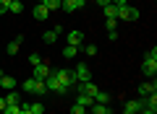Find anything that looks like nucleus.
Returning a JSON list of instances; mask_svg holds the SVG:
<instances>
[{"label": "nucleus", "mask_w": 157, "mask_h": 114, "mask_svg": "<svg viewBox=\"0 0 157 114\" xmlns=\"http://www.w3.org/2000/svg\"><path fill=\"white\" fill-rule=\"evenodd\" d=\"M141 73H144V78H155L157 75V47H152L149 52H147L144 62H141Z\"/></svg>", "instance_id": "f257e3e1"}, {"label": "nucleus", "mask_w": 157, "mask_h": 114, "mask_svg": "<svg viewBox=\"0 0 157 114\" xmlns=\"http://www.w3.org/2000/svg\"><path fill=\"white\" fill-rule=\"evenodd\" d=\"M115 18H126V21H136L139 18V8L128 5V3H123V5H118V16Z\"/></svg>", "instance_id": "f03ea898"}, {"label": "nucleus", "mask_w": 157, "mask_h": 114, "mask_svg": "<svg viewBox=\"0 0 157 114\" xmlns=\"http://www.w3.org/2000/svg\"><path fill=\"white\" fill-rule=\"evenodd\" d=\"M45 86H47V91H55V93H60V96H68V88L63 86V83L58 81V78L52 75V73L45 78Z\"/></svg>", "instance_id": "7ed1b4c3"}, {"label": "nucleus", "mask_w": 157, "mask_h": 114, "mask_svg": "<svg viewBox=\"0 0 157 114\" xmlns=\"http://www.w3.org/2000/svg\"><path fill=\"white\" fill-rule=\"evenodd\" d=\"M52 75H55V78H58V81H60L66 88L76 86V75H73V70H52Z\"/></svg>", "instance_id": "20e7f679"}, {"label": "nucleus", "mask_w": 157, "mask_h": 114, "mask_svg": "<svg viewBox=\"0 0 157 114\" xmlns=\"http://www.w3.org/2000/svg\"><path fill=\"white\" fill-rule=\"evenodd\" d=\"M73 75H76V83H86V81H92V73H89V65H86V62H78L76 70H73Z\"/></svg>", "instance_id": "39448f33"}, {"label": "nucleus", "mask_w": 157, "mask_h": 114, "mask_svg": "<svg viewBox=\"0 0 157 114\" xmlns=\"http://www.w3.org/2000/svg\"><path fill=\"white\" fill-rule=\"evenodd\" d=\"M50 65H47V62H39V65H34V73H32V78L34 81H45L47 75H50Z\"/></svg>", "instance_id": "423d86ee"}, {"label": "nucleus", "mask_w": 157, "mask_h": 114, "mask_svg": "<svg viewBox=\"0 0 157 114\" xmlns=\"http://www.w3.org/2000/svg\"><path fill=\"white\" fill-rule=\"evenodd\" d=\"M97 91H100V88H97L92 81H86V83H76V93H86L89 98H94V93H97Z\"/></svg>", "instance_id": "0eeeda50"}, {"label": "nucleus", "mask_w": 157, "mask_h": 114, "mask_svg": "<svg viewBox=\"0 0 157 114\" xmlns=\"http://www.w3.org/2000/svg\"><path fill=\"white\" fill-rule=\"evenodd\" d=\"M149 93H157V83H155V78H152V81H144L139 86V96L144 98V96H149Z\"/></svg>", "instance_id": "6e6552de"}, {"label": "nucleus", "mask_w": 157, "mask_h": 114, "mask_svg": "<svg viewBox=\"0 0 157 114\" xmlns=\"http://www.w3.org/2000/svg\"><path fill=\"white\" fill-rule=\"evenodd\" d=\"M68 44H71V47H81V44H84V34L78 31V29L68 31Z\"/></svg>", "instance_id": "1a4fd4ad"}, {"label": "nucleus", "mask_w": 157, "mask_h": 114, "mask_svg": "<svg viewBox=\"0 0 157 114\" xmlns=\"http://www.w3.org/2000/svg\"><path fill=\"white\" fill-rule=\"evenodd\" d=\"M21 42H24V36H13L11 42L6 44V52H8V54H16V52H18V47H21Z\"/></svg>", "instance_id": "9d476101"}, {"label": "nucleus", "mask_w": 157, "mask_h": 114, "mask_svg": "<svg viewBox=\"0 0 157 114\" xmlns=\"http://www.w3.org/2000/svg\"><path fill=\"white\" fill-rule=\"evenodd\" d=\"M32 16L37 18V21H45V18L50 16V11H47V8L42 5V3H39V5H34V11H32Z\"/></svg>", "instance_id": "9b49d317"}, {"label": "nucleus", "mask_w": 157, "mask_h": 114, "mask_svg": "<svg viewBox=\"0 0 157 114\" xmlns=\"http://www.w3.org/2000/svg\"><path fill=\"white\" fill-rule=\"evenodd\" d=\"M92 112L89 114H113V109H110V104H92Z\"/></svg>", "instance_id": "f8f14e48"}, {"label": "nucleus", "mask_w": 157, "mask_h": 114, "mask_svg": "<svg viewBox=\"0 0 157 114\" xmlns=\"http://www.w3.org/2000/svg\"><path fill=\"white\" fill-rule=\"evenodd\" d=\"M141 109V101H126L123 104V114H139Z\"/></svg>", "instance_id": "ddd939ff"}, {"label": "nucleus", "mask_w": 157, "mask_h": 114, "mask_svg": "<svg viewBox=\"0 0 157 114\" xmlns=\"http://www.w3.org/2000/svg\"><path fill=\"white\" fill-rule=\"evenodd\" d=\"M0 86L6 88V91H13V88H16L18 83H16V78H11V75H3V78H0Z\"/></svg>", "instance_id": "4468645a"}, {"label": "nucleus", "mask_w": 157, "mask_h": 114, "mask_svg": "<svg viewBox=\"0 0 157 114\" xmlns=\"http://www.w3.org/2000/svg\"><path fill=\"white\" fill-rule=\"evenodd\" d=\"M78 8L81 5H78L76 0H63L60 3V11H66V13H73V11H78Z\"/></svg>", "instance_id": "2eb2a0df"}, {"label": "nucleus", "mask_w": 157, "mask_h": 114, "mask_svg": "<svg viewBox=\"0 0 157 114\" xmlns=\"http://www.w3.org/2000/svg\"><path fill=\"white\" fill-rule=\"evenodd\" d=\"M6 104H13V106H18L21 104V93L13 88V91H8V96H6Z\"/></svg>", "instance_id": "dca6fc26"}, {"label": "nucleus", "mask_w": 157, "mask_h": 114, "mask_svg": "<svg viewBox=\"0 0 157 114\" xmlns=\"http://www.w3.org/2000/svg\"><path fill=\"white\" fill-rule=\"evenodd\" d=\"M76 104H81L84 109H89L92 104H94V98H89L86 93H76Z\"/></svg>", "instance_id": "f3484780"}, {"label": "nucleus", "mask_w": 157, "mask_h": 114, "mask_svg": "<svg viewBox=\"0 0 157 114\" xmlns=\"http://www.w3.org/2000/svg\"><path fill=\"white\" fill-rule=\"evenodd\" d=\"M39 3H42L47 11H60V3H63V0H39Z\"/></svg>", "instance_id": "a211bd4d"}, {"label": "nucleus", "mask_w": 157, "mask_h": 114, "mask_svg": "<svg viewBox=\"0 0 157 114\" xmlns=\"http://www.w3.org/2000/svg\"><path fill=\"white\" fill-rule=\"evenodd\" d=\"M102 11H105L107 18H115V16H118V5H115V3H107V5H102Z\"/></svg>", "instance_id": "6ab92c4d"}, {"label": "nucleus", "mask_w": 157, "mask_h": 114, "mask_svg": "<svg viewBox=\"0 0 157 114\" xmlns=\"http://www.w3.org/2000/svg\"><path fill=\"white\" fill-rule=\"evenodd\" d=\"M34 86H37V81H34V78H26V81L21 83V91L24 93H34Z\"/></svg>", "instance_id": "aec40b11"}, {"label": "nucleus", "mask_w": 157, "mask_h": 114, "mask_svg": "<svg viewBox=\"0 0 157 114\" xmlns=\"http://www.w3.org/2000/svg\"><path fill=\"white\" fill-rule=\"evenodd\" d=\"M26 106H29V112H32V114H45V106H42L39 101H32V104L26 101Z\"/></svg>", "instance_id": "412c9836"}, {"label": "nucleus", "mask_w": 157, "mask_h": 114, "mask_svg": "<svg viewBox=\"0 0 157 114\" xmlns=\"http://www.w3.org/2000/svg\"><path fill=\"white\" fill-rule=\"evenodd\" d=\"M94 104H110V93L97 91V93H94Z\"/></svg>", "instance_id": "4be33fe9"}, {"label": "nucleus", "mask_w": 157, "mask_h": 114, "mask_svg": "<svg viewBox=\"0 0 157 114\" xmlns=\"http://www.w3.org/2000/svg\"><path fill=\"white\" fill-rule=\"evenodd\" d=\"M78 52H84L86 57H94V54H97V47H94V44H84V47H78Z\"/></svg>", "instance_id": "5701e85b"}, {"label": "nucleus", "mask_w": 157, "mask_h": 114, "mask_svg": "<svg viewBox=\"0 0 157 114\" xmlns=\"http://www.w3.org/2000/svg\"><path fill=\"white\" fill-rule=\"evenodd\" d=\"M45 93H47L45 81H37V86H34V96H45Z\"/></svg>", "instance_id": "b1692460"}, {"label": "nucleus", "mask_w": 157, "mask_h": 114, "mask_svg": "<svg viewBox=\"0 0 157 114\" xmlns=\"http://www.w3.org/2000/svg\"><path fill=\"white\" fill-rule=\"evenodd\" d=\"M55 39H58L55 31H45V34H42V42H45V44H55Z\"/></svg>", "instance_id": "393cba45"}, {"label": "nucleus", "mask_w": 157, "mask_h": 114, "mask_svg": "<svg viewBox=\"0 0 157 114\" xmlns=\"http://www.w3.org/2000/svg\"><path fill=\"white\" fill-rule=\"evenodd\" d=\"M78 54V47H71V44H66V49H63V57H76Z\"/></svg>", "instance_id": "a878e982"}, {"label": "nucleus", "mask_w": 157, "mask_h": 114, "mask_svg": "<svg viewBox=\"0 0 157 114\" xmlns=\"http://www.w3.org/2000/svg\"><path fill=\"white\" fill-rule=\"evenodd\" d=\"M11 11V0H0V16H6Z\"/></svg>", "instance_id": "bb28decb"}, {"label": "nucleus", "mask_w": 157, "mask_h": 114, "mask_svg": "<svg viewBox=\"0 0 157 114\" xmlns=\"http://www.w3.org/2000/svg\"><path fill=\"white\" fill-rule=\"evenodd\" d=\"M21 112V104H18V106H13V104H8L6 109H3V114H18Z\"/></svg>", "instance_id": "cd10ccee"}, {"label": "nucleus", "mask_w": 157, "mask_h": 114, "mask_svg": "<svg viewBox=\"0 0 157 114\" xmlns=\"http://www.w3.org/2000/svg\"><path fill=\"white\" fill-rule=\"evenodd\" d=\"M105 26H107V31H115V26H118V18H107V21H105Z\"/></svg>", "instance_id": "c85d7f7f"}, {"label": "nucleus", "mask_w": 157, "mask_h": 114, "mask_svg": "<svg viewBox=\"0 0 157 114\" xmlns=\"http://www.w3.org/2000/svg\"><path fill=\"white\" fill-rule=\"evenodd\" d=\"M24 11V3H11V11L8 13H21Z\"/></svg>", "instance_id": "c756f323"}, {"label": "nucleus", "mask_w": 157, "mask_h": 114, "mask_svg": "<svg viewBox=\"0 0 157 114\" xmlns=\"http://www.w3.org/2000/svg\"><path fill=\"white\" fill-rule=\"evenodd\" d=\"M84 112H86V109L81 106V104H73V106H71V114H84Z\"/></svg>", "instance_id": "7c9ffc66"}, {"label": "nucleus", "mask_w": 157, "mask_h": 114, "mask_svg": "<svg viewBox=\"0 0 157 114\" xmlns=\"http://www.w3.org/2000/svg\"><path fill=\"white\" fill-rule=\"evenodd\" d=\"M29 62H32V65H39V62H42V57H39V54H32V57H29Z\"/></svg>", "instance_id": "2f4dec72"}, {"label": "nucleus", "mask_w": 157, "mask_h": 114, "mask_svg": "<svg viewBox=\"0 0 157 114\" xmlns=\"http://www.w3.org/2000/svg\"><path fill=\"white\" fill-rule=\"evenodd\" d=\"M139 114H157V109H144V106H141Z\"/></svg>", "instance_id": "473e14b6"}, {"label": "nucleus", "mask_w": 157, "mask_h": 114, "mask_svg": "<svg viewBox=\"0 0 157 114\" xmlns=\"http://www.w3.org/2000/svg\"><path fill=\"white\" fill-rule=\"evenodd\" d=\"M18 114H32V112H29V106H26V101H21V112H18Z\"/></svg>", "instance_id": "72a5a7b5"}, {"label": "nucleus", "mask_w": 157, "mask_h": 114, "mask_svg": "<svg viewBox=\"0 0 157 114\" xmlns=\"http://www.w3.org/2000/svg\"><path fill=\"white\" fill-rule=\"evenodd\" d=\"M6 106H8V104H6V98H0V112H3Z\"/></svg>", "instance_id": "f704fd0d"}, {"label": "nucleus", "mask_w": 157, "mask_h": 114, "mask_svg": "<svg viewBox=\"0 0 157 114\" xmlns=\"http://www.w3.org/2000/svg\"><path fill=\"white\" fill-rule=\"evenodd\" d=\"M113 3H115V5H123V3H128V0H113Z\"/></svg>", "instance_id": "c9c22d12"}, {"label": "nucleus", "mask_w": 157, "mask_h": 114, "mask_svg": "<svg viewBox=\"0 0 157 114\" xmlns=\"http://www.w3.org/2000/svg\"><path fill=\"white\" fill-rule=\"evenodd\" d=\"M97 3H100V5H107V3H113V0H97Z\"/></svg>", "instance_id": "e433bc0d"}, {"label": "nucleus", "mask_w": 157, "mask_h": 114, "mask_svg": "<svg viewBox=\"0 0 157 114\" xmlns=\"http://www.w3.org/2000/svg\"><path fill=\"white\" fill-rule=\"evenodd\" d=\"M76 3H78V5H86V0H76Z\"/></svg>", "instance_id": "4c0bfd02"}, {"label": "nucleus", "mask_w": 157, "mask_h": 114, "mask_svg": "<svg viewBox=\"0 0 157 114\" xmlns=\"http://www.w3.org/2000/svg\"><path fill=\"white\" fill-rule=\"evenodd\" d=\"M3 75H6V73H3V70H0V78H3Z\"/></svg>", "instance_id": "58836bf2"}, {"label": "nucleus", "mask_w": 157, "mask_h": 114, "mask_svg": "<svg viewBox=\"0 0 157 114\" xmlns=\"http://www.w3.org/2000/svg\"><path fill=\"white\" fill-rule=\"evenodd\" d=\"M11 3H21V0H11Z\"/></svg>", "instance_id": "ea45409f"}, {"label": "nucleus", "mask_w": 157, "mask_h": 114, "mask_svg": "<svg viewBox=\"0 0 157 114\" xmlns=\"http://www.w3.org/2000/svg\"><path fill=\"white\" fill-rule=\"evenodd\" d=\"M84 114H89V112H84Z\"/></svg>", "instance_id": "a19ab883"}, {"label": "nucleus", "mask_w": 157, "mask_h": 114, "mask_svg": "<svg viewBox=\"0 0 157 114\" xmlns=\"http://www.w3.org/2000/svg\"><path fill=\"white\" fill-rule=\"evenodd\" d=\"M0 114H3V112H0Z\"/></svg>", "instance_id": "79ce46f5"}]
</instances>
